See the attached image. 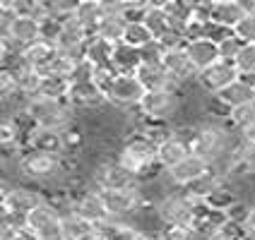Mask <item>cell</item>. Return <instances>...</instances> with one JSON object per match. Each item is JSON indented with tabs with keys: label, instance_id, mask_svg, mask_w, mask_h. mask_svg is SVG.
I'll use <instances>...</instances> for the list:
<instances>
[{
	"label": "cell",
	"instance_id": "obj_18",
	"mask_svg": "<svg viewBox=\"0 0 255 240\" xmlns=\"http://www.w3.org/2000/svg\"><path fill=\"white\" fill-rule=\"evenodd\" d=\"M217 99L227 106L229 111L239 108L243 103H251L255 99V77H239L234 84H229L224 91L217 94Z\"/></svg>",
	"mask_w": 255,
	"mask_h": 240
},
{
	"label": "cell",
	"instance_id": "obj_39",
	"mask_svg": "<svg viewBox=\"0 0 255 240\" xmlns=\"http://www.w3.org/2000/svg\"><path fill=\"white\" fill-rule=\"evenodd\" d=\"M195 238V228L193 226H164L161 236L156 240H193Z\"/></svg>",
	"mask_w": 255,
	"mask_h": 240
},
{
	"label": "cell",
	"instance_id": "obj_21",
	"mask_svg": "<svg viewBox=\"0 0 255 240\" xmlns=\"http://www.w3.org/2000/svg\"><path fill=\"white\" fill-rule=\"evenodd\" d=\"M97 240H144V238L130 221L109 219L106 224L97 226Z\"/></svg>",
	"mask_w": 255,
	"mask_h": 240
},
{
	"label": "cell",
	"instance_id": "obj_20",
	"mask_svg": "<svg viewBox=\"0 0 255 240\" xmlns=\"http://www.w3.org/2000/svg\"><path fill=\"white\" fill-rule=\"evenodd\" d=\"M135 77L140 80V84L147 91H161V89H181L173 82L164 65H140V70L135 72Z\"/></svg>",
	"mask_w": 255,
	"mask_h": 240
},
{
	"label": "cell",
	"instance_id": "obj_27",
	"mask_svg": "<svg viewBox=\"0 0 255 240\" xmlns=\"http://www.w3.org/2000/svg\"><path fill=\"white\" fill-rule=\"evenodd\" d=\"M142 65V58L140 51L128 46V43H118L114 51V68L118 70V75H135L140 70Z\"/></svg>",
	"mask_w": 255,
	"mask_h": 240
},
{
	"label": "cell",
	"instance_id": "obj_31",
	"mask_svg": "<svg viewBox=\"0 0 255 240\" xmlns=\"http://www.w3.org/2000/svg\"><path fill=\"white\" fill-rule=\"evenodd\" d=\"M229 125L234 127L236 132H243L251 125H255V99L251 103H243L239 108H234L229 113Z\"/></svg>",
	"mask_w": 255,
	"mask_h": 240
},
{
	"label": "cell",
	"instance_id": "obj_26",
	"mask_svg": "<svg viewBox=\"0 0 255 240\" xmlns=\"http://www.w3.org/2000/svg\"><path fill=\"white\" fill-rule=\"evenodd\" d=\"M58 48L53 46L51 41H43V39H39L36 43H31V46H27L24 51H22V56L27 58V63L34 68V70L41 72L53 58H56Z\"/></svg>",
	"mask_w": 255,
	"mask_h": 240
},
{
	"label": "cell",
	"instance_id": "obj_9",
	"mask_svg": "<svg viewBox=\"0 0 255 240\" xmlns=\"http://www.w3.org/2000/svg\"><path fill=\"white\" fill-rule=\"evenodd\" d=\"M101 195H104V202H106V209L111 214V219H118V221L132 219L135 212L147 202L140 185L126 187V190H104Z\"/></svg>",
	"mask_w": 255,
	"mask_h": 240
},
{
	"label": "cell",
	"instance_id": "obj_3",
	"mask_svg": "<svg viewBox=\"0 0 255 240\" xmlns=\"http://www.w3.org/2000/svg\"><path fill=\"white\" fill-rule=\"evenodd\" d=\"M185 108V94L183 89H161V91H147L144 99L137 106V113L144 120L152 123H173Z\"/></svg>",
	"mask_w": 255,
	"mask_h": 240
},
{
	"label": "cell",
	"instance_id": "obj_12",
	"mask_svg": "<svg viewBox=\"0 0 255 240\" xmlns=\"http://www.w3.org/2000/svg\"><path fill=\"white\" fill-rule=\"evenodd\" d=\"M65 99H68V103H70L75 111H87V113H94V111H101L104 106H109V101H106V91H104L97 82H80V84H70Z\"/></svg>",
	"mask_w": 255,
	"mask_h": 240
},
{
	"label": "cell",
	"instance_id": "obj_19",
	"mask_svg": "<svg viewBox=\"0 0 255 240\" xmlns=\"http://www.w3.org/2000/svg\"><path fill=\"white\" fill-rule=\"evenodd\" d=\"M60 216H63V231H65V240H97V226L89 224L85 216L65 207L60 209Z\"/></svg>",
	"mask_w": 255,
	"mask_h": 240
},
{
	"label": "cell",
	"instance_id": "obj_11",
	"mask_svg": "<svg viewBox=\"0 0 255 240\" xmlns=\"http://www.w3.org/2000/svg\"><path fill=\"white\" fill-rule=\"evenodd\" d=\"M210 170H212V166H210L202 156L190 154V156H185L178 166L164 170L161 175H164V180L169 183V187H173V190H183V187H188L190 183H195L198 178H202V175L210 173Z\"/></svg>",
	"mask_w": 255,
	"mask_h": 240
},
{
	"label": "cell",
	"instance_id": "obj_38",
	"mask_svg": "<svg viewBox=\"0 0 255 240\" xmlns=\"http://www.w3.org/2000/svg\"><path fill=\"white\" fill-rule=\"evenodd\" d=\"M241 48H243V41L241 39H236V36H234V31H231L227 39H222V41H219V56H222V60L234 63V60L239 58V53H241Z\"/></svg>",
	"mask_w": 255,
	"mask_h": 240
},
{
	"label": "cell",
	"instance_id": "obj_13",
	"mask_svg": "<svg viewBox=\"0 0 255 240\" xmlns=\"http://www.w3.org/2000/svg\"><path fill=\"white\" fill-rule=\"evenodd\" d=\"M164 68L173 77V82L183 89L185 84H195L198 82V70L193 65L190 56L185 53V46H173L164 58Z\"/></svg>",
	"mask_w": 255,
	"mask_h": 240
},
{
	"label": "cell",
	"instance_id": "obj_23",
	"mask_svg": "<svg viewBox=\"0 0 255 240\" xmlns=\"http://www.w3.org/2000/svg\"><path fill=\"white\" fill-rule=\"evenodd\" d=\"M241 202V195H239V185H234V183H224L219 185L217 190H214L210 197L205 199L202 204L205 207H210V209H214V212H224L227 214L234 204H239Z\"/></svg>",
	"mask_w": 255,
	"mask_h": 240
},
{
	"label": "cell",
	"instance_id": "obj_15",
	"mask_svg": "<svg viewBox=\"0 0 255 240\" xmlns=\"http://www.w3.org/2000/svg\"><path fill=\"white\" fill-rule=\"evenodd\" d=\"M190 154H193L190 152V142L176 132L173 137H169L166 142H161L156 147V163H159L161 170H169L173 166H178L185 156H190Z\"/></svg>",
	"mask_w": 255,
	"mask_h": 240
},
{
	"label": "cell",
	"instance_id": "obj_33",
	"mask_svg": "<svg viewBox=\"0 0 255 240\" xmlns=\"http://www.w3.org/2000/svg\"><path fill=\"white\" fill-rule=\"evenodd\" d=\"M149 41H154V36L149 34V29L144 27V22H128L123 43H128V46H132V48L140 51L142 46H147Z\"/></svg>",
	"mask_w": 255,
	"mask_h": 240
},
{
	"label": "cell",
	"instance_id": "obj_8",
	"mask_svg": "<svg viewBox=\"0 0 255 240\" xmlns=\"http://www.w3.org/2000/svg\"><path fill=\"white\" fill-rule=\"evenodd\" d=\"M68 207L75 209L80 216H85L87 221L94 224V226H101V224H106L111 219V214L106 209V202H104V195H101L99 190L89 187V185H85V187H80V190L72 192Z\"/></svg>",
	"mask_w": 255,
	"mask_h": 240
},
{
	"label": "cell",
	"instance_id": "obj_35",
	"mask_svg": "<svg viewBox=\"0 0 255 240\" xmlns=\"http://www.w3.org/2000/svg\"><path fill=\"white\" fill-rule=\"evenodd\" d=\"M239 75L243 77H255V43H243L239 58L234 60Z\"/></svg>",
	"mask_w": 255,
	"mask_h": 240
},
{
	"label": "cell",
	"instance_id": "obj_36",
	"mask_svg": "<svg viewBox=\"0 0 255 240\" xmlns=\"http://www.w3.org/2000/svg\"><path fill=\"white\" fill-rule=\"evenodd\" d=\"M94 75H97V65L92 60H80L75 63V68L70 72V84H80V82H94Z\"/></svg>",
	"mask_w": 255,
	"mask_h": 240
},
{
	"label": "cell",
	"instance_id": "obj_24",
	"mask_svg": "<svg viewBox=\"0 0 255 240\" xmlns=\"http://www.w3.org/2000/svg\"><path fill=\"white\" fill-rule=\"evenodd\" d=\"M27 147L31 149H41V152H51V154H65V144H63V135L60 132H51V130H41L36 127L27 140Z\"/></svg>",
	"mask_w": 255,
	"mask_h": 240
},
{
	"label": "cell",
	"instance_id": "obj_41",
	"mask_svg": "<svg viewBox=\"0 0 255 240\" xmlns=\"http://www.w3.org/2000/svg\"><path fill=\"white\" fill-rule=\"evenodd\" d=\"M241 140L243 142H253V144H255V125H251L248 130H243V132H241Z\"/></svg>",
	"mask_w": 255,
	"mask_h": 240
},
{
	"label": "cell",
	"instance_id": "obj_40",
	"mask_svg": "<svg viewBox=\"0 0 255 240\" xmlns=\"http://www.w3.org/2000/svg\"><path fill=\"white\" fill-rule=\"evenodd\" d=\"M246 228H248V231H251V233L255 236V202L251 204V212H248V221H246Z\"/></svg>",
	"mask_w": 255,
	"mask_h": 240
},
{
	"label": "cell",
	"instance_id": "obj_32",
	"mask_svg": "<svg viewBox=\"0 0 255 240\" xmlns=\"http://www.w3.org/2000/svg\"><path fill=\"white\" fill-rule=\"evenodd\" d=\"M239 168L246 183H253L255 180V144L253 142H243L239 147Z\"/></svg>",
	"mask_w": 255,
	"mask_h": 240
},
{
	"label": "cell",
	"instance_id": "obj_28",
	"mask_svg": "<svg viewBox=\"0 0 255 240\" xmlns=\"http://www.w3.org/2000/svg\"><path fill=\"white\" fill-rule=\"evenodd\" d=\"M114 51L116 43H109L101 36H89L87 39V60H92L97 68H104V65H114Z\"/></svg>",
	"mask_w": 255,
	"mask_h": 240
},
{
	"label": "cell",
	"instance_id": "obj_6",
	"mask_svg": "<svg viewBox=\"0 0 255 240\" xmlns=\"http://www.w3.org/2000/svg\"><path fill=\"white\" fill-rule=\"evenodd\" d=\"M24 228L34 236V240H65L63 231V216L60 209L51 202H43L24 219Z\"/></svg>",
	"mask_w": 255,
	"mask_h": 240
},
{
	"label": "cell",
	"instance_id": "obj_22",
	"mask_svg": "<svg viewBox=\"0 0 255 240\" xmlns=\"http://www.w3.org/2000/svg\"><path fill=\"white\" fill-rule=\"evenodd\" d=\"M75 19L82 24L89 36L97 34V27L104 19V7H101V0H80L77 7H75Z\"/></svg>",
	"mask_w": 255,
	"mask_h": 240
},
{
	"label": "cell",
	"instance_id": "obj_30",
	"mask_svg": "<svg viewBox=\"0 0 255 240\" xmlns=\"http://www.w3.org/2000/svg\"><path fill=\"white\" fill-rule=\"evenodd\" d=\"M43 80H46V77H43L41 72L29 68L27 72H22V75L17 77V89H19L22 96L36 99V96H41V91H43Z\"/></svg>",
	"mask_w": 255,
	"mask_h": 240
},
{
	"label": "cell",
	"instance_id": "obj_1",
	"mask_svg": "<svg viewBox=\"0 0 255 240\" xmlns=\"http://www.w3.org/2000/svg\"><path fill=\"white\" fill-rule=\"evenodd\" d=\"M114 159L130 175L137 178V183H149L161 175V168L156 163V144L144 140L142 135H130L121 142Z\"/></svg>",
	"mask_w": 255,
	"mask_h": 240
},
{
	"label": "cell",
	"instance_id": "obj_5",
	"mask_svg": "<svg viewBox=\"0 0 255 240\" xmlns=\"http://www.w3.org/2000/svg\"><path fill=\"white\" fill-rule=\"evenodd\" d=\"M164 226H193L200 202L190 199L185 190H171L154 204Z\"/></svg>",
	"mask_w": 255,
	"mask_h": 240
},
{
	"label": "cell",
	"instance_id": "obj_34",
	"mask_svg": "<svg viewBox=\"0 0 255 240\" xmlns=\"http://www.w3.org/2000/svg\"><path fill=\"white\" fill-rule=\"evenodd\" d=\"M169 53V46L161 41H149L140 48L142 65H164V58Z\"/></svg>",
	"mask_w": 255,
	"mask_h": 240
},
{
	"label": "cell",
	"instance_id": "obj_25",
	"mask_svg": "<svg viewBox=\"0 0 255 240\" xmlns=\"http://www.w3.org/2000/svg\"><path fill=\"white\" fill-rule=\"evenodd\" d=\"M126 29H128V19L123 14H104V19L97 27V36L106 39L109 43H123L126 39Z\"/></svg>",
	"mask_w": 255,
	"mask_h": 240
},
{
	"label": "cell",
	"instance_id": "obj_2",
	"mask_svg": "<svg viewBox=\"0 0 255 240\" xmlns=\"http://www.w3.org/2000/svg\"><path fill=\"white\" fill-rule=\"evenodd\" d=\"M27 113L34 118L36 127L51 130V132H63L77 123L75 108L68 103V99H51V96L29 99Z\"/></svg>",
	"mask_w": 255,
	"mask_h": 240
},
{
	"label": "cell",
	"instance_id": "obj_37",
	"mask_svg": "<svg viewBox=\"0 0 255 240\" xmlns=\"http://www.w3.org/2000/svg\"><path fill=\"white\" fill-rule=\"evenodd\" d=\"M234 36L243 43H255V12L243 14V19L234 27Z\"/></svg>",
	"mask_w": 255,
	"mask_h": 240
},
{
	"label": "cell",
	"instance_id": "obj_17",
	"mask_svg": "<svg viewBox=\"0 0 255 240\" xmlns=\"http://www.w3.org/2000/svg\"><path fill=\"white\" fill-rule=\"evenodd\" d=\"M185 53L190 56V60H193V65H195L198 72L207 70L210 65L222 60V56H219V43L207 39V36L195 39V41H188L185 43Z\"/></svg>",
	"mask_w": 255,
	"mask_h": 240
},
{
	"label": "cell",
	"instance_id": "obj_16",
	"mask_svg": "<svg viewBox=\"0 0 255 240\" xmlns=\"http://www.w3.org/2000/svg\"><path fill=\"white\" fill-rule=\"evenodd\" d=\"M246 14L241 0H214L210 2V22L217 27H224L229 31H234V27L239 24Z\"/></svg>",
	"mask_w": 255,
	"mask_h": 240
},
{
	"label": "cell",
	"instance_id": "obj_29",
	"mask_svg": "<svg viewBox=\"0 0 255 240\" xmlns=\"http://www.w3.org/2000/svg\"><path fill=\"white\" fill-rule=\"evenodd\" d=\"M222 183H224V178H222L219 173L210 170V173H205L202 178H198L195 183H190L188 187H183V190H185V195H188L190 199H195V202H205V199L210 197V195H212Z\"/></svg>",
	"mask_w": 255,
	"mask_h": 240
},
{
	"label": "cell",
	"instance_id": "obj_10",
	"mask_svg": "<svg viewBox=\"0 0 255 240\" xmlns=\"http://www.w3.org/2000/svg\"><path fill=\"white\" fill-rule=\"evenodd\" d=\"M239 77H241V75H239L234 63L219 60V63L210 65L207 70L198 72V82H195V84L200 86V91H205V94H210V96H217V94L224 91L229 84H234Z\"/></svg>",
	"mask_w": 255,
	"mask_h": 240
},
{
	"label": "cell",
	"instance_id": "obj_7",
	"mask_svg": "<svg viewBox=\"0 0 255 240\" xmlns=\"http://www.w3.org/2000/svg\"><path fill=\"white\" fill-rule=\"evenodd\" d=\"M147 89L140 84V80L135 75H118L111 86L106 89V101L109 106H114L118 111H135L144 99Z\"/></svg>",
	"mask_w": 255,
	"mask_h": 240
},
{
	"label": "cell",
	"instance_id": "obj_42",
	"mask_svg": "<svg viewBox=\"0 0 255 240\" xmlns=\"http://www.w3.org/2000/svg\"><path fill=\"white\" fill-rule=\"evenodd\" d=\"M12 240H34V236L29 233L27 228H22V231H19V233H17V236H14Z\"/></svg>",
	"mask_w": 255,
	"mask_h": 240
},
{
	"label": "cell",
	"instance_id": "obj_4",
	"mask_svg": "<svg viewBox=\"0 0 255 240\" xmlns=\"http://www.w3.org/2000/svg\"><path fill=\"white\" fill-rule=\"evenodd\" d=\"M43 202H48L43 187L31 183H10L7 178L2 180V192H0V209L2 212H12L22 219H27L36 207H41Z\"/></svg>",
	"mask_w": 255,
	"mask_h": 240
},
{
	"label": "cell",
	"instance_id": "obj_14",
	"mask_svg": "<svg viewBox=\"0 0 255 240\" xmlns=\"http://www.w3.org/2000/svg\"><path fill=\"white\" fill-rule=\"evenodd\" d=\"M2 36H7L17 48L24 51L27 46H31V43H36L41 39V22H39L36 17H31L29 12H22L14 19V24L10 27V31L2 34Z\"/></svg>",
	"mask_w": 255,
	"mask_h": 240
}]
</instances>
